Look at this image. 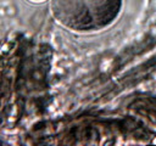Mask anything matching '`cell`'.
I'll use <instances>...</instances> for the list:
<instances>
[{
	"instance_id": "6da1fadb",
	"label": "cell",
	"mask_w": 156,
	"mask_h": 146,
	"mask_svg": "<svg viewBox=\"0 0 156 146\" xmlns=\"http://www.w3.org/2000/svg\"><path fill=\"white\" fill-rule=\"evenodd\" d=\"M121 0H52V11L65 26L88 30L108 24L118 13Z\"/></svg>"
}]
</instances>
